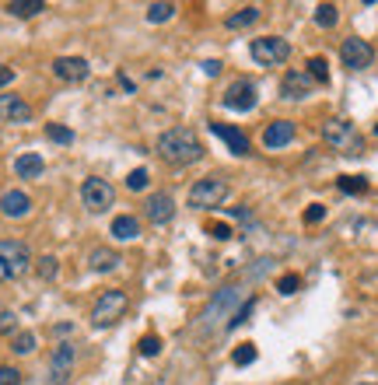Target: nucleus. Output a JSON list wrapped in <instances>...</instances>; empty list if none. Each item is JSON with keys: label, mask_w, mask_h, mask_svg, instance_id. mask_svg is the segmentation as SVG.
Wrapping results in <instances>:
<instances>
[{"label": "nucleus", "mask_w": 378, "mask_h": 385, "mask_svg": "<svg viewBox=\"0 0 378 385\" xmlns=\"http://www.w3.org/2000/svg\"><path fill=\"white\" fill-rule=\"evenodd\" d=\"M35 270H39V277L42 281H53V277H57V256H42V259H35Z\"/></svg>", "instance_id": "32"}, {"label": "nucleus", "mask_w": 378, "mask_h": 385, "mask_svg": "<svg viewBox=\"0 0 378 385\" xmlns=\"http://www.w3.org/2000/svg\"><path fill=\"white\" fill-rule=\"evenodd\" d=\"M46 137H49L53 144H74V130H70V126H60V123H49V126H46Z\"/></svg>", "instance_id": "28"}, {"label": "nucleus", "mask_w": 378, "mask_h": 385, "mask_svg": "<svg viewBox=\"0 0 378 385\" xmlns=\"http://www.w3.org/2000/svg\"><path fill=\"white\" fill-rule=\"evenodd\" d=\"M137 354H140V357H154V354H161V337H154V333L140 337V344H137Z\"/></svg>", "instance_id": "30"}, {"label": "nucleus", "mask_w": 378, "mask_h": 385, "mask_svg": "<svg viewBox=\"0 0 378 385\" xmlns=\"http://www.w3.org/2000/svg\"><path fill=\"white\" fill-rule=\"evenodd\" d=\"M42 169H46V161H42L39 154H21V158L15 161V176H18V179H39Z\"/></svg>", "instance_id": "19"}, {"label": "nucleus", "mask_w": 378, "mask_h": 385, "mask_svg": "<svg viewBox=\"0 0 378 385\" xmlns=\"http://www.w3.org/2000/svg\"><path fill=\"white\" fill-rule=\"evenodd\" d=\"M0 385H21V371H18V368H8V364H0Z\"/></svg>", "instance_id": "35"}, {"label": "nucleus", "mask_w": 378, "mask_h": 385, "mask_svg": "<svg viewBox=\"0 0 378 385\" xmlns=\"http://www.w3.org/2000/svg\"><path fill=\"white\" fill-rule=\"evenodd\" d=\"M0 315H4V308H0Z\"/></svg>", "instance_id": "43"}, {"label": "nucleus", "mask_w": 378, "mask_h": 385, "mask_svg": "<svg viewBox=\"0 0 378 385\" xmlns=\"http://www.w3.org/2000/svg\"><path fill=\"white\" fill-rule=\"evenodd\" d=\"M39 11H46V0H11L8 4V15H15V18H32Z\"/></svg>", "instance_id": "23"}, {"label": "nucleus", "mask_w": 378, "mask_h": 385, "mask_svg": "<svg viewBox=\"0 0 378 385\" xmlns=\"http://www.w3.org/2000/svg\"><path fill=\"white\" fill-rule=\"evenodd\" d=\"M74 361H77V347L74 344H60L49 357V382L46 385H67L70 371H74Z\"/></svg>", "instance_id": "9"}, {"label": "nucleus", "mask_w": 378, "mask_h": 385, "mask_svg": "<svg viewBox=\"0 0 378 385\" xmlns=\"http://www.w3.org/2000/svg\"><path fill=\"white\" fill-rule=\"evenodd\" d=\"M28 266H32V249L25 242H15V238L0 242V284L21 277Z\"/></svg>", "instance_id": "2"}, {"label": "nucleus", "mask_w": 378, "mask_h": 385, "mask_svg": "<svg viewBox=\"0 0 378 385\" xmlns=\"http://www.w3.org/2000/svg\"><path fill=\"white\" fill-rule=\"evenodd\" d=\"M252 361H256V344L235 347V354H231V364H235V368H245V364H252Z\"/></svg>", "instance_id": "31"}, {"label": "nucleus", "mask_w": 378, "mask_h": 385, "mask_svg": "<svg viewBox=\"0 0 378 385\" xmlns=\"http://www.w3.org/2000/svg\"><path fill=\"white\" fill-rule=\"evenodd\" d=\"M308 77L319 81V84H326V81H330V64L322 60V57H312V60H308Z\"/></svg>", "instance_id": "27"}, {"label": "nucleus", "mask_w": 378, "mask_h": 385, "mask_svg": "<svg viewBox=\"0 0 378 385\" xmlns=\"http://www.w3.org/2000/svg\"><path fill=\"white\" fill-rule=\"evenodd\" d=\"M172 15H176V4H172V0H161V4H151V8H147V21H151V25L169 21Z\"/></svg>", "instance_id": "24"}, {"label": "nucleus", "mask_w": 378, "mask_h": 385, "mask_svg": "<svg viewBox=\"0 0 378 385\" xmlns=\"http://www.w3.org/2000/svg\"><path fill=\"white\" fill-rule=\"evenodd\" d=\"M207 235L218 238V242H225V238H231V228L228 225H207Z\"/></svg>", "instance_id": "37"}, {"label": "nucleus", "mask_w": 378, "mask_h": 385, "mask_svg": "<svg viewBox=\"0 0 378 385\" xmlns=\"http://www.w3.org/2000/svg\"><path fill=\"white\" fill-rule=\"evenodd\" d=\"M340 60H343V67H350V71H364V67H371L375 64V46L368 42V39H343V46H340Z\"/></svg>", "instance_id": "8"}, {"label": "nucleus", "mask_w": 378, "mask_h": 385, "mask_svg": "<svg viewBox=\"0 0 378 385\" xmlns=\"http://www.w3.org/2000/svg\"><path fill=\"white\" fill-rule=\"evenodd\" d=\"M322 137H326V144L333 151H343V154H357L361 151V133L347 120H330L326 126H322Z\"/></svg>", "instance_id": "6"}, {"label": "nucleus", "mask_w": 378, "mask_h": 385, "mask_svg": "<svg viewBox=\"0 0 378 385\" xmlns=\"http://www.w3.org/2000/svg\"><path fill=\"white\" fill-rule=\"evenodd\" d=\"M298 288H301V277H298V273H284V277L277 281V291H281L284 298L298 294Z\"/></svg>", "instance_id": "33"}, {"label": "nucleus", "mask_w": 378, "mask_h": 385, "mask_svg": "<svg viewBox=\"0 0 378 385\" xmlns=\"http://www.w3.org/2000/svg\"><path fill=\"white\" fill-rule=\"evenodd\" d=\"M315 21H319V28H333V25L340 21L337 4H319V8H315Z\"/></svg>", "instance_id": "25"}, {"label": "nucleus", "mask_w": 378, "mask_h": 385, "mask_svg": "<svg viewBox=\"0 0 378 385\" xmlns=\"http://www.w3.org/2000/svg\"><path fill=\"white\" fill-rule=\"evenodd\" d=\"M32 120V105L21 95H0V123H28Z\"/></svg>", "instance_id": "12"}, {"label": "nucleus", "mask_w": 378, "mask_h": 385, "mask_svg": "<svg viewBox=\"0 0 378 385\" xmlns=\"http://www.w3.org/2000/svg\"><path fill=\"white\" fill-rule=\"evenodd\" d=\"M11 350H15V354H32V350H35V333H28V329L15 333V337H11Z\"/></svg>", "instance_id": "26"}, {"label": "nucleus", "mask_w": 378, "mask_h": 385, "mask_svg": "<svg viewBox=\"0 0 378 385\" xmlns=\"http://www.w3.org/2000/svg\"><path fill=\"white\" fill-rule=\"evenodd\" d=\"M210 133H214V137H221V140L228 144V151H231V154H238V158H245V154H249V137H245L238 126H228V123H210Z\"/></svg>", "instance_id": "14"}, {"label": "nucleus", "mask_w": 378, "mask_h": 385, "mask_svg": "<svg viewBox=\"0 0 378 385\" xmlns=\"http://www.w3.org/2000/svg\"><path fill=\"white\" fill-rule=\"evenodd\" d=\"M375 137H378V123H375Z\"/></svg>", "instance_id": "41"}, {"label": "nucleus", "mask_w": 378, "mask_h": 385, "mask_svg": "<svg viewBox=\"0 0 378 385\" xmlns=\"http://www.w3.org/2000/svg\"><path fill=\"white\" fill-rule=\"evenodd\" d=\"M294 140V123L291 120H274L266 130H263V144L270 147V151H281V147H287Z\"/></svg>", "instance_id": "15"}, {"label": "nucleus", "mask_w": 378, "mask_h": 385, "mask_svg": "<svg viewBox=\"0 0 378 385\" xmlns=\"http://www.w3.org/2000/svg\"><path fill=\"white\" fill-rule=\"evenodd\" d=\"M225 196H228V179H221V176H207V179H200V182L189 189V203H193V207H203V210L221 207Z\"/></svg>", "instance_id": "5"}, {"label": "nucleus", "mask_w": 378, "mask_h": 385, "mask_svg": "<svg viewBox=\"0 0 378 385\" xmlns=\"http://www.w3.org/2000/svg\"><path fill=\"white\" fill-rule=\"evenodd\" d=\"M147 182H151V172H147V169H133V172L126 176V189H130V193L147 189Z\"/></svg>", "instance_id": "29"}, {"label": "nucleus", "mask_w": 378, "mask_h": 385, "mask_svg": "<svg viewBox=\"0 0 378 385\" xmlns=\"http://www.w3.org/2000/svg\"><path fill=\"white\" fill-rule=\"evenodd\" d=\"M144 214H147V221L151 225H169L172 217H176V203H172V196L169 193H154L151 200H147V207H144Z\"/></svg>", "instance_id": "13"}, {"label": "nucleus", "mask_w": 378, "mask_h": 385, "mask_svg": "<svg viewBox=\"0 0 378 385\" xmlns=\"http://www.w3.org/2000/svg\"><path fill=\"white\" fill-rule=\"evenodd\" d=\"M116 266H120V252H116V249H95V252H91V270H95V273L116 270Z\"/></svg>", "instance_id": "21"}, {"label": "nucleus", "mask_w": 378, "mask_h": 385, "mask_svg": "<svg viewBox=\"0 0 378 385\" xmlns=\"http://www.w3.org/2000/svg\"><path fill=\"white\" fill-rule=\"evenodd\" d=\"M81 200H84V207H88L91 214H102L105 207H113L116 189H113V182H109V179L91 176V179H84V186H81Z\"/></svg>", "instance_id": "7"}, {"label": "nucleus", "mask_w": 378, "mask_h": 385, "mask_svg": "<svg viewBox=\"0 0 378 385\" xmlns=\"http://www.w3.org/2000/svg\"><path fill=\"white\" fill-rule=\"evenodd\" d=\"M259 21V8L256 4H249V8H242V11H235V15H228V28L231 32H238V28H249V25H256Z\"/></svg>", "instance_id": "22"}, {"label": "nucleus", "mask_w": 378, "mask_h": 385, "mask_svg": "<svg viewBox=\"0 0 378 385\" xmlns=\"http://www.w3.org/2000/svg\"><path fill=\"white\" fill-rule=\"evenodd\" d=\"M53 74H57L60 81H67V84H81V81H88L91 67L81 57H57L53 60Z\"/></svg>", "instance_id": "11"}, {"label": "nucleus", "mask_w": 378, "mask_h": 385, "mask_svg": "<svg viewBox=\"0 0 378 385\" xmlns=\"http://www.w3.org/2000/svg\"><path fill=\"white\" fill-rule=\"evenodd\" d=\"M11 329H15V315L4 312V315H0V333H11Z\"/></svg>", "instance_id": "38"}, {"label": "nucleus", "mask_w": 378, "mask_h": 385, "mask_svg": "<svg viewBox=\"0 0 378 385\" xmlns=\"http://www.w3.org/2000/svg\"><path fill=\"white\" fill-rule=\"evenodd\" d=\"M228 109H235V113H252L256 109V102H259V88L252 84V81H235L228 91H225V98H221Z\"/></svg>", "instance_id": "10"}, {"label": "nucleus", "mask_w": 378, "mask_h": 385, "mask_svg": "<svg viewBox=\"0 0 378 385\" xmlns=\"http://www.w3.org/2000/svg\"><path fill=\"white\" fill-rule=\"evenodd\" d=\"M235 301H238V288H225L218 298H214V305L203 312V319H207V322H214V315H221V312H225V308H231Z\"/></svg>", "instance_id": "20"}, {"label": "nucleus", "mask_w": 378, "mask_h": 385, "mask_svg": "<svg viewBox=\"0 0 378 385\" xmlns=\"http://www.w3.org/2000/svg\"><path fill=\"white\" fill-rule=\"evenodd\" d=\"M322 217H326V207H322V203H312V207L305 210V221H308V225H319Z\"/></svg>", "instance_id": "36"}, {"label": "nucleus", "mask_w": 378, "mask_h": 385, "mask_svg": "<svg viewBox=\"0 0 378 385\" xmlns=\"http://www.w3.org/2000/svg\"><path fill=\"white\" fill-rule=\"evenodd\" d=\"M249 53H252V60L259 67H281L291 57V42L281 39V35H263V39H252Z\"/></svg>", "instance_id": "4"}, {"label": "nucleus", "mask_w": 378, "mask_h": 385, "mask_svg": "<svg viewBox=\"0 0 378 385\" xmlns=\"http://www.w3.org/2000/svg\"><path fill=\"white\" fill-rule=\"evenodd\" d=\"M126 308H130L126 291L109 288V291L98 294V301H95V308H91V322H95V326H113V322H120V319L126 315Z\"/></svg>", "instance_id": "3"}, {"label": "nucleus", "mask_w": 378, "mask_h": 385, "mask_svg": "<svg viewBox=\"0 0 378 385\" xmlns=\"http://www.w3.org/2000/svg\"><path fill=\"white\" fill-rule=\"evenodd\" d=\"M281 95L291 98V102L308 98V95H312V77H308V71H291V74L281 81Z\"/></svg>", "instance_id": "16"}, {"label": "nucleus", "mask_w": 378, "mask_h": 385, "mask_svg": "<svg viewBox=\"0 0 378 385\" xmlns=\"http://www.w3.org/2000/svg\"><path fill=\"white\" fill-rule=\"evenodd\" d=\"M137 235H140V221H137L133 214H120L116 221H113V238L116 242H133Z\"/></svg>", "instance_id": "18"}, {"label": "nucleus", "mask_w": 378, "mask_h": 385, "mask_svg": "<svg viewBox=\"0 0 378 385\" xmlns=\"http://www.w3.org/2000/svg\"><path fill=\"white\" fill-rule=\"evenodd\" d=\"M361 385H375V382H361Z\"/></svg>", "instance_id": "42"}, {"label": "nucleus", "mask_w": 378, "mask_h": 385, "mask_svg": "<svg viewBox=\"0 0 378 385\" xmlns=\"http://www.w3.org/2000/svg\"><path fill=\"white\" fill-rule=\"evenodd\" d=\"M340 189H343V193H364V189H368V179H361V176H343V179H340Z\"/></svg>", "instance_id": "34"}, {"label": "nucleus", "mask_w": 378, "mask_h": 385, "mask_svg": "<svg viewBox=\"0 0 378 385\" xmlns=\"http://www.w3.org/2000/svg\"><path fill=\"white\" fill-rule=\"evenodd\" d=\"M158 154L169 165H193L203 158V144L189 126H172L158 137Z\"/></svg>", "instance_id": "1"}, {"label": "nucleus", "mask_w": 378, "mask_h": 385, "mask_svg": "<svg viewBox=\"0 0 378 385\" xmlns=\"http://www.w3.org/2000/svg\"><path fill=\"white\" fill-rule=\"evenodd\" d=\"M203 71H207V74H218V71H221V64H218V60H207V64H203Z\"/></svg>", "instance_id": "40"}, {"label": "nucleus", "mask_w": 378, "mask_h": 385, "mask_svg": "<svg viewBox=\"0 0 378 385\" xmlns=\"http://www.w3.org/2000/svg\"><path fill=\"white\" fill-rule=\"evenodd\" d=\"M11 81H15V71H11V67H4V64H0V88H8Z\"/></svg>", "instance_id": "39"}, {"label": "nucleus", "mask_w": 378, "mask_h": 385, "mask_svg": "<svg viewBox=\"0 0 378 385\" xmlns=\"http://www.w3.org/2000/svg\"><path fill=\"white\" fill-rule=\"evenodd\" d=\"M28 210H32V200H28V193H21V189H8L4 196H0V214L11 217V221H18V217H28Z\"/></svg>", "instance_id": "17"}]
</instances>
